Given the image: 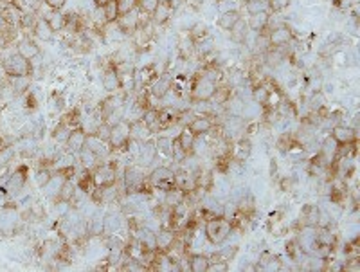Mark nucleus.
Masks as SVG:
<instances>
[{
    "instance_id": "393cba45",
    "label": "nucleus",
    "mask_w": 360,
    "mask_h": 272,
    "mask_svg": "<svg viewBox=\"0 0 360 272\" xmlns=\"http://www.w3.org/2000/svg\"><path fill=\"white\" fill-rule=\"evenodd\" d=\"M77 155H79L81 164H83V168L87 169V171H90V169H96L97 166H99V157H97V155L94 153L92 150H88L87 146H85Z\"/></svg>"
},
{
    "instance_id": "b1692460",
    "label": "nucleus",
    "mask_w": 360,
    "mask_h": 272,
    "mask_svg": "<svg viewBox=\"0 0 360 272\" xmlns=\"http://www.w3.org/2000/svg\"><path fill=\"white\" fill-rule=\"evenodd\" d=\"M257 268H263V270H279L281 261H279V258L274 256L272 252L265 250L259 256V265H257Z\"/></svg>"
},
{
    "instance_id": "79ce46f5",
    "label": "nucleus",
    "mask_w": 360,
    "mask_h": 272,
    "mask_svg": "<svg viewBox=\"0 0 360 272\" xmlns=\"http://www.w3.org/2000/svg\"><path fill=\"white\" fill-rule=\"evenodd\" d=\"M110 132H112V126L108 125V123H101V125L96 126V130H94V133H96L101 141H105V143L110 141Z\"/></svg>"
},
{
    "instance_id": "c756f323",
    "label": "nucleus",
    "mask_w": 360,
    "mask_h": 272,
    "mask_svg": "<svg viewBox=\"0 0 360 272\" xmlns=\"http://www.w3.org/2000/svg\"><path fill=\"white\" fill-rule=\"evenodd\" d=\"M26 184V175H24V168H20L18 171H15L8 180V191H20Z\"/></svg>"
},
{
    "instance_id": "412c9836",
    "label": "nucleus",
    "mask_w": 360,
    "mask_h": 272,
    "mask_svg": "<svg viewBox=\"0 0 360 272\" xmlns=\"http://www.w3.org/2000/svg\"><path fill=\"white\" fill-rule=\"evenodd\" d=\"M239 18H242V15H239V11H236V9L224 11L220 16H218V27L224 29V31H231L232 26H234Z\"/></svg>"
},
{
    "instance_id": "a18cd8bd",
    "label": "nucleus",
    "mask_w": 360,
    "mask_h": 272,
    "mask_svg": "<svg viewBox=\"0 0 360 272\" xmlns=\"http://www.w3.org/2000/svg\"><path fill=\"white\" fill-rule=\"evenodd\" d=\"M202 76H206L209 81H213V83H218V81L222 80V70L216 69V67H211V69H207L206 72L202 74Z\"/></svg>"
},
{
    "instance_id": "f8f14e48",
    "label": "nucleus",
    "mask_w": 360,
    "mask_h": 272,
    "mask_svg": "<svg viewBox=\"0 0 360 272\" xmlns=\"http://www.w3.org/2000/svg\"><path fill=\"white\" fill-rule=\"evenodd\" d=\"M331 137L337 141V144H353L356 139V132L351 126L346 125H337L331 130Z\"/></svg>"
},
{
    "instance_id": "e433bc0d",
    "label": "nucleus",
    "mask_w": 360,
    "mask_h": 272,
    "mask_svg": "<svg viewBox=\"0 0 360 272\" xmlns=\"http://www.w3.org/2000/svg\"><path fill=\"white\" fill-rule=\"evenodd\" d=\"M250 155V143L249 141H239L238 144L234 146V157L236 161H245L247 157Z\"/></svg>"
},
{
    "instance_id": "49530a36",
    "label": "nucleus",
    "mask_w": 360,
    "mask_h": 272,
    "mask_svg": "<svg viewBox=\"0 0 360 272\" xmlns=\"http://www.w3.org/2000/svg\"><path fill=\"white\" fill-rule=\"evenodd\" d=\"M196 49H198L200 54H207V52H213V42L211 40H198L196 42Z\"/></svg>"
},
{
    "instance_id": "ea45409f",
    "label": "nucleus",
    "mask_w": 360,
    "mask_h": 272,
    "mask_svg": "<svg viewBox=\"0 0 360 272\" xmlns=\"http://www.w3.org/2000/svg\"><path fill=\"white\" fill-rule=\"evenodd\" d=\"M158 4H161V0H137L139 9L143 13H146V15H151L158 8Z\"/></svg>"
},
{
    "instance_id": "0eeeda50",
    "label": "nucleus",
    "mask_w": 360,
    "mask_h": 272,
    "mask_svg": "<svg viewBox=\"0 0 360 272\" xmlns=\"http://www.w3.org/2000/svg\"><path fill=\"white\" fill-rule=\"evenodd\" d=\"M4 69H6V72H8V76H29L31 62L16 52V54H11L6 60Z\"/></svg>"
},
{
    "instance_id": "a878e982",
    "label": "nucleus",
    "mask_w": 360,
    "mask_h": 272,
    "mask_svg": "<svg viewBox=\"0 0 360 272\" xmlns=\"http://www.w3.org/2000/svg\"><path fill=\"white\" fill-rule=\"evenodd\" d=\"M229 33H231V38L236 42V44H243V42L247 40V36H249V26L239 18L238 22L232 26V29L229 31Z\"/></svg>"
},
{
    "instance_id": "4c0bfd02",
    "label": "nucleus",
    "mask_w": 360,
    "mask_h": 272,
    "mask_svg": "<svg viewBox=\"0 0 360 272\" xmlns=\"http://www.w3.org/2000/svg\"><path fill=\"white\" fill-rule=\"evenodd\" d=\"M115 4H117L119 16H125L137 8V0H115Z\"/></svg>"
},
{
    "instance_id": "603ef678",
    "label": "nucleus",
    "mask_w": 360,
    "mask_h": 272,
    "mask_svg": "<svg viewBox=\"0 0 360 272\" xmlns=\"http://www.w3.org/2000/svg\"><path fill=\"white\" fill-rule=\"evenodd\" d=\"M2 144H4V143H2V139H0V151H2V148H4Z\"/></svg>"
},
{
    "instance_id": "58836bf2",
    "label": "nucleus",
    "mask_w": 360,
    "mask_h": 272,
    "mask_svg": "<svg viewBox=\"0 0 360 272\" xmlns=\"http://www.w3.org/2000/svg\"><path fill=\"white\" fill-rule=\"evenodd\" d=\"M338 150V144L337 141L333 139V137H328L326 141H324V146H323V155L328 159V161H331V157H333L335 153H337Z\"/></svg>"
},
{
    "instance_id": "37998d69",
    "label": "nucleus",
    "mask_w": 360,
    "mask_h": 272,
    "mask_svg": "<svg viewBox=\"0 0 360 272\" xmlns=\"http://www.w3.org/2000/svg\"><path fill=\"white\" fill-rule=\"evenodd\" d=\"M51 177H52V173L49 171L47 168H44V169H38V173L34 175V179H36V184L40 186V188H44L49 180H51Z\"/></svg>"
},
{
    "instance_id": "4468645a",
    "label": "nucleus",
    "mask_w": 360,
    "mask_h": 272,
    "mask_svg": "<svg viewBox=\"0 0 360 272\" xmlns=\"http://www.w3.org/2000/svg\"><path fill=\"white\" fill-rule=\"evenodd\" d=\"M188 128H189V132L196 137L206 135V133H209L211 128H213V121H211L207 115H196V118L188 125Z\"/></svg>"
},
{
    "instance_id": "ddd939ff",
    "label": "nucleus",
    "mask_w": 360,
    "mask_h": 272,
    "mask_svg": "<svg viewBox=\"0 0 360 272\" xmlns=\"http://www.w3.org/2000/svg\"><path fill=\"white\" fill-rule=\"evenodd\" d=\"M175 186L189 195V193L196 191V177L189 171H178L175 173Z\"/></svg>"
},
{
    "instance_id": "c03bdc74",
    "label": "nucleus",
    "mask_w": 360,
    "mask_h": 272,
    "mask_svg": "<svg viewBox=\"0 0 360 272\" xmlns=\"http://www.w3.org/2000/svg\"><path fill=\"white\" fill-rule=\"evenodd\" d=\"M267 4L274 13H279V11H283V9L288 8L290 0H267Z\"/></svg>"
},
{
    "instance_id": "cd10ccee",
    "label": "nucleus",
    "mask_w": 360,
    "mask_h": 272,
    "mask_svg": "<svg viewBox=\"0 0 360 272\" xmlns=\"http://www.w3.org/2000/svg\"><path fill=\"white\" fill-rule=\"evenodd\" d=\"M33 31H34V34H36V38H40V40H44V42H49L54 36V31L51 29L47 20H38V22L34 24Z\"/></svg>"
},
{
    "instance_id": "f257e3e1",
    "label": "nucleus",
    "mask_w": 360,
    "mask_h": 272,
    "mask_svg": "<svg viewBox=\"0 0 360 272\" xmlns=\"http://www.w3.org/2000/svg\"><path fill=\"white\" fill-rule=\"evenodd\" d=\"M232 232V222L224 217L207 218L206 222V236L213 245H222Z\"/></svg>"
},
{
    "instance_id": "c9c22d12",
    "label": "nucleus",
    "mask_w": 360,
    "mask_h": 272,
    "mask_svg": "<svg viewBox=\"0 0 360 272\" xmlns=\"http://www.w3.org/2000/svg\"><path fill=\"white\" fill-rule=\"evenodd\" d=\"M117 22H119V26H121L125 31H137V24H139V18H137V16L133 15V11H132V13H128V15H125V16H119Z\"/></svg>"
},
{
    "instance_id": "09e8293b",
    "label": "nucleus",
    "mask_w": 360,
    "mask_h": 272,
    "mask_svg": "<svg viewBox=\"0 0 360 272\" xmlns=\"http://www.w3.org/2000/svg\"><path fill=\"white\" fill-rule=\"evenodd\" d=\"M65 2H67V0H45V6L51 8L52 11H59V9L65 6Z\"/></svg>"
},
{
    "instance_id": "6ab92c4d",
    "label": "nucleus",
    "mask_w": 360,
    "mask_h": 272,
    "mask_svg": "<svg viewBox=\"0 0 360 272\" xmlns=\"http://www.w3.org/2000/svg\"><path fill=\"white\" fill-rule=\"evenodd\" d=\"M176 143H178V146L182 148V150L186 151L188 155H191L193 151H195V141H196V135H193L191 132H189V128H184L182 132L178 133V137H176Z\"/></svg>"
},
{
    "instance_id": "2f4dec72",
    "label": "nucleus",
    "mask_w": 360,
    "mask_h": 272,
    "mask_svg": "<svg viewBox=\"0 0 360 272\" xmlns=\"http://www.w3.org/2000/svg\"><path fill=\"white\" fill-rule=\"evenodd\" d=\"M155 150H157V155H164V157H171V151H173V139L169 137L162 135L155 141Z\"/></svg>"
},
{
    "instance_id": "f3484780",
    "label": "nucleus",
    "mask_w": 360,
    "mask_h": 272,
    "mask_svg": "<svg viewBox=\"0 0 360 272\" xmlns=\"http://www.w3.org/2000/svg\"><path fill=\"white\" fill-rule=\"evenodd\" d=\"M186 199H188V193L182 191V189L176 188V186H173L171 189L164 191V206H168V207L180 206V204L186 202Z\"/></svg>"
},
{
    "instance_id": "1a4fd4ad",
    "label": "nucleus",
    "mask_w": 360,
    "mask_h": 272,
    "mask_svg": "<svg viewBox=\"0 0 360 272\" xmlns=\"http://www.w3.org/2000/svg\"><path fill=\"white\" fill-rule=\"evenodd\" d=\"M85 143H87V132L83 128H74L70 130L69 137H67L65 144H67V151L69 153H79L85 148Z\"/></svg>"
},
{
    "instance_id": "473e14b6",
    "label": "nucleus",
    "mask_w": 360,
    "mask_h": 272,
    "mask_svg": "<svg viewBox=\"0 0 360 272\" xmlns=\"http://www.w3.org/2000/svg\"><path fill=\"white\" fill-rule=\"evenodd\" d=\"M45 20H47V24L51 26L52 31H62L67 26V16H63L59 11H52Z\"/></svg>"
},
{
    "instance_id": "2eb2a0df",
    "label": "nucleus",
    "mask_w": 360,
    "mask_h": 272,
    "mask_svg": "<svg viewBox=\"0 0 360 272\" xmlns=\"http://www.w3.org/2000/svg\"><path fill=\"white\" fill-rule=\"evenodd\" d=\"M85 146L88 148V150H92L94 153L97 155V157H105V155L108 153V143H105V141H101L99 137L96 135L94 132H90V133H87V143H85Z\"/></svg>"
},
{
    "instance_id": "5701e85b",
    "label": "nucleus",
    "mask_w": 360,
    "mask_h": 272,
    "mask_svg": "<svg viewBox=\"0 0 360 272\" xmlns=\"http://www.w3.org/2000/svg\"><path fill=\"white\" fill-rule=\"evenodd\" d=\"M169 88H171V81L168 80V77H157V80L151 83L150 87V92L153 98H157V100H162V98L166 96V94L169 92Z\"/></svg>"
},
{
    "instance_id": "8fccbe9b",
    "label": "nucleus",
    "mask_w": 360,
    "mask_h": 272,
    "mask_svg": "<svg viewBox=\"0 0 360 272\" xmlns=\"http://www.w3.org/2000/svg\"><path fill=\"white\" fill-rule=\"evenodd\" d=\"M161 2H164V4H168L171 9H175V8H178L182 0H161Z\"/></svg>"
},
{
    "instance_id": "6e6552de",
    "label": "nucleus",
    "mask_w": 360,
    "mask_h": 272,
    "mask_svg": "<svg viewBox=\"0 0 360 272\" xmlns=\"http://www.w3.org/2000/svg\"><path fill=\"white\" fill-rule=\"evenodd\" d=\"M175 229L162 227L161 231L155 232V243H157V252H169L175 243Z\"/></svg>"
},
{
    "instance_id": "c85d7f7f",
    "label": "nucleus",
    "mask_w": 360,
    "mask_h": 272,
    "mask_svg": "<svg viewBox=\"0 0 360 272\" xmlns=\"http://www.w3.org/2000/svg\"><path fill=\"white\" fill-rule=\"evenodd\" d=\"M173 9L169 8L168 4H164V2H161L158 4V8L155 9L153 13H151V18H153L155 24H158V26H162V24H166L169 20V16H171Z\"/></svg>"
},
{
    "instance_id": "f704fd0d",
    "label": "nucleus",
    "mask_w": 360,
    "mask_h": 272,
    "mask_svg": "<svg viewBox=\"0 0 360 272\" xmlns=\"http://www.w3.org/2000/svg\"><path fill=\"white\" fill-rule=\"evenodd\" d=\"M103 15H105V22L107 24H112V22H117L119 18V13H117V4H115V0H110L107 6H103Z\"/></svg>"
},
{
    "instance_id": "a19ab883",
    "label": "nucleus",
    "mask_w": 360,
    "mask_h": 272,
    "mask_svg": "<svg viewBox=\"0 0 360 272\" xmlns=\"http://www.w3.org/2000/svg\"><path fill=\"white\" fill-rule=\"evenodd\" d=\"M2 15H4V20H6V22L11 24V26H13V24L18 22V18H20V16H18V11L15 9V6H6V8L2 9Z\"/></svg>"
},
{
    "instance_id": "7c9ffc66",
    "label": "nucleus",
    "mask_w": 360,
    "mask_h": 272,
    "mask_svg": "<svg viewBox=\"0 0 360 272\" xmlns=\"http://www.w3.org/2000/svg\"><path fill=\"white\" fill-rule=\"evenodd\" d=\"M141 121L146 125V128L150 130V132H155L157 128H161V121H158V110H155V108H150V110H146L143 114V119Z\"/></svg>"
},
{
    "instance_id": "f03ea898",
    "label": "nucleus",
    "mask_w": 360,
    "mask_h": 272,
    "mask_svg": "<svg viewBox=\"0 0 360 272\" xmlns=\"http://www.w3.org/2000/svg\"><path fill=\"white\" fill-rule=\"evenodd\" d=\"M155 188L162 189V191H168L175 186V171H173L169 166H158L151 171L150 179H148Z\"/></svg>"
},
{
    "instance_id": "9b49d317",
    "label": "nucleus",
    "mask_w": 360,
    "mask_h": 272,
    "mask_svg": "<svg viewBox=\"0 0 360 272\" xmlns=\"http://www.w3.org/2000/svg\"><path fill=\"white\" fill-rule=\"evenodd\" d=\"M292 40V31L287 26H279L268 33V44L272 47H283Z\"/></svg>"
},
{
    "instance_id": "dca6fc26",
    "label": "nucleus",
    "mask_w": 360,
    "mask_h": 272,
    "mask_svg": "<svg viewBox=\"0 0 360 272\" xmlns=\"http://www.w3.org/2000/svg\"><path fill=\"white\" fill-rule=\"evenodd\" d=\"M301 220L306 227H317L319 225V220H321V211L317 206L313 204H308V206L303 207L301 211Z\"/></svg>"
},
{
    "instance_id": "423d86ee",
    "label": "nucleus",
    "mask_w": 360,
    "mask_h": 272,
    "mask_svg": "<svg viewBox=\"0 0 360 272\" xmlns=\"http://www.w3.org/2000/svg\"><path fill=\"white\" fill-rule=\"evenodd\" d=\"M216 83H213V81H209L206 76H198L195 81V85H193V98H195L196 101H202V103H206V101L213 100L214 94H216Z\"/></svg>"
},
{
    "instance_id": "20e7f679",
    "label": "nucleus",
    "mask_w": 360,
    "mask_h": 272,
    "mask_svg": "<svg viewBox=\"0 0 360 272\" xmlns=\"http://www.w3.org/2000/svg\"><path fill=\"white\" fill-rule=\"evenodd\" d=\"M146 175L141 168L137 166H130V168L125 169V188L128 193H139L144 189V184H146Z\"/></svg>"
},
{
    "instance_id": "bb28decb",
    "label": "nucleus",
    "mask_w": 360,
    "mask_h": 272,
    "mask_svg": "<svg viewBox=\"0 0 360 272\" xmlns=\"http://www.w3.org/2000/svg\"><path fill=\"white\" fill-rule=\"evenodd\" d=\"M31 85V77L29 76H9V88H11L15 94H22L26 92Z\"/></svg>"
},
{
    "instance_id": "aec40b11",
    "label": "nucleus",
    "mask_w": 360,
    "mask_h": 272,
    "mask_svg": "<svg viewBox=\"0 0 360 272\" xmlns=\"http://www.w3.org/2000/svg\"><path fill=\"white\" fill-rule=\"evenodd\" d=\"M209 267H211V258L207 254H193V256H189V270L207 272Z\"/></svg>"
},
{
    "instance_id": "7ed1b4c3",
    "label": "nucleus",
    "mask_w": 360,
    "mask_h": 272,
    "mask_svg": "<svg viewBox=\"0 0 360 272\" xmlns=\"http://www.w3.org/2000/svg\"><path fill=\"white\" fill-rule=\"evenodd\" d=\"M115 180H117V171L112 164L97 166L92 173L94 188H110V186H115Z\"/></svg>"
},
{
    "instance_id": "3c124183",
    "label": "nucleus",
    "mask_w": 360,
    "mask_h": 272,
    "mask_svg": "<svg viewBox=\"0 0 360 272\" xmlns=\"http://www.w3.org/2000/svg\"><path fill=\"white\" fill-rule=\"evenodd\" d=\"M96 2V8H103V6H107L110 0H94Z\"/></svg>"
},
{
    "instance_id": "a211bd4d",
    "label": "nucleus",
    "mask_w": 360,
    "mask_h": 272,
    "mask_svg": "<svg viewBox=\"0 0 360 272\" xmlns=\"http://www.w3.org/2000/svg\"><path fill=\"white\" fill-rule=\"evenodd\" d=\"M16 52L31 62V60L36 58V56L40 54V49H38V45L34 44L33 40H29V38H24V40L18 44V47H16Z\"/></svg>"
},
{
    "instance_id": "9d476101",
    "label": "nucleus",
    "mask_w": 360,
    "mask_h": 272,
    "mask_svg": "<svg viewBox=\"0 0 360 272\" xmlns=\"http://www.w3.org/2000/svg\"><path fill=\"white\" fill-rule=\"evenodd\" d=\"M103 87H105V90H107V92H110V94L119 92V90L123 88L121 74L117 72V69H115V67L105 70V74H103Z\"/></svg>"
},
{
    "instance_id": "39448f33",
    "label": "nucleus",
    "mask_w": 360,
    "mask_h": 272,
    "mask_svg": "<svg viewBox=\"0 0 360 272\" xmlns=\"http://www.w3.org/2000/svg\"><path fill=\"white\" fill-rule=\"evenodd\" d=\"M132 141L130 137V125L126 121H117L115 125H112V132H110V141H108V146L112 150H117V148H123Z\"/></svg>"
},
{
    "instance_id": "de8ad7c7",
    "label": "nucleus",
    "mask_w": 360,
    "mask_h": 272,
    "mask_svg": "<svg viewBox=\"0 0 360 272\" xmlns=\"http://www.w3.org/2000/svg\"><path fill=\"white\" fill-rule=\"evenodd\" d=\"M247 11H249L250 15L257 11H263V2H261V0H249V2H247Z\"/></svg>"
},
{
    "instance_id": "4be33fe9",
    "label": "nucleus",
    "mask_w": 360,
    "mask_h": 272,
    "mask_svg": "<svg viewBox=\"0 0 360 272\" xmlns=\"http://www.w3.org/2000/svg\"><path fill=\"white\" fill-rule=\"evenodd\" d=\"M268 20H270V16H268V13L265 11H257V13H252L250 15V20H249V29L256 31V33H261V31L265 29V27L268 26Z\"/></svg>"
},
{
    "instance_id": "72a5a7b5",
    "label": "nucleus",
    "mask_w": 360,
    "mask_h": 272,
    "mask_svg": "<svg viewBox=\"0 0 360 272\" xmlns=\"http://www.w3.org/2000/svg\"><path fill=\"white\" fill-rule=\"evenodd\" d=\"M252 100L259 105H267L268 100H270V90H268L265 85H257L252 90Z\"/></svg>"
}]
</instances>
